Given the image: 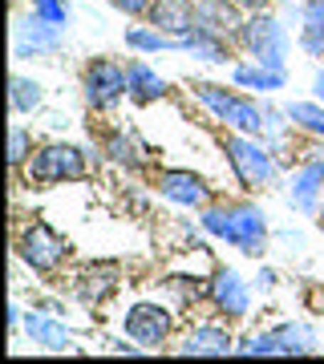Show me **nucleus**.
I'll list each match as a JSON object with an SVG mask.
<instances>
[{"instance_id":"30","label":"nucleus","mask_w":324,"mask_h":364,"mask_svg":"<svg viewBox=\"0 0 324 364\" xmlns=\"http://www.w3.org/2000/svg\"><path fill=\"white\" fill-rule=\"evenodd\" d=\"M105 4L117 9L122 16H130V21H138V16L146 21V13H150V4H155V0H105Z\"/></svg>"},{"instance_id":"7","label":"nucleus","mask_w":324,"mask_h":364,"mask_svg":"<svg viewBox=\"0 0 324 364\" xmlns=\"http://www.w3.org/2000/svg\"><path fill=\"white\" fill-rule=\"evenodd\" d=\"M235 45H239L251 61H259V65L288 69L284 65V57H288V33H284V25H280V16H272L268 9H263V13H247V21H244V28H239Z\"/></svg>"},{"instance_id":"31","label":"nucleus","mask_w":324,"mask_h":364,"mask_svg":"<svg viewBox=\"0 0 324 364\" xmlns=\"http://www.w3.org/2000/svg\"><path fill=\"white\" fill-rule=\"evenodd\" d=\"M256 287H259V291H272V287H276V272H268V267H263V272L256 275Z\"/></svg>"},{"instance_id":"6","label":"nucleus","mask_w":324,"mask_h":364,"mask_svg":"<svg viewBox=\"0 0 324 364\" xmlns=\"http://www.w3.org/2000/svg\"><path fill=\"white\" fill-rule=\"evenodd\" d=\"M81 97L90 105V114H114L130 97L126 65L114 57H90L81 69Z\"/></svg>"},{"instance_id":"15","label":"nucleus","mask_w":324,"mask_h":364,"mask_svg":"<svg viewBox=\"0 0 324 364\" xmlns=\"http://www.w3.org/2000/svg\"><path fill=\"white\" fill-rule=\"evenodd\" d=\"M235 344L239 340L231 336L227 324H199L179 340V352L182 356H227V352H235Z\"/></svg>"},{"instance_id":"16","label":"nucleus","mask_w":324,"mask_h":364,"mask_svg":"<svg viewBox=\"0 0 324 364\" xmlns=\"http://www.w3.org/2000/svg\"><path fill=\"white\" fill-rule=\"evenodd\" d=\"M244 21H247V13L235 0H199V25L194 28H207V33H219V37L235 41Z\"/></svg>"},{"instance_id":"3","label":"nucleus","mask_w":324,"mask_h":364,"mask_svg":"<svg viewBox=\"0 0 324 364\" xmlns=\"http://www.w3.org/2000/svg\"><path fill=\"white\" fill-rule=\"evenodd\" d=\"M223 154H227V166H231L235 182L244 186L247 195H256L263 186H272L276 174H280V162H276V150L263 138H251V134L227 130L223 134Z\"/></svg>"},{"instance_id":"12","label":"nucleus","mask_w":324,"mask_h":364,"mask_svg":"<svg viewBox=\"0 0 324 364\" xmlns=\"http://www.w3.org/2000/svg\"><path fill=\"white\" fill-rule=\"evenodd\" d=\"M122 287V267L114 259L102 263H85L73 279V296L85 304V308H102L105 299H114V291Z\"/></svg>"},{"instance_id":"32","label":"nucleus","mask_w":324,"mask_h":364,"mask_svg":"<svg viewBox=\"0 0 324 364\" xmlns=\"http://www.w3.org/2000/svg\"><path fill=\"white\" fill-rule=\"evenodd\" d=\"M235 4H239L244 13H263V9H268L272 0H235Z\"/></svg>"},{"instance_id":"5","label":"nucleus","mask_w":324,"mask_h":364,"mask_svg":"<svg viewBox=\"0 0 324 364\" xmlns=\"http://www.w3.org/2000/svg\"><path fill=\"white\" fill-rule=\"evenodd\" d=\"M69 255H73L69 239H65L57 227H49L45 219L25 223V227H21V235H16V259L25 263L28 272H37V275L61 272Z\"/></svg>"},{"instance_id":"35","label":"nucleus","mask_w":324,"mask_h":364,"mask_svg":"<svg viewBox=\"0 0 324 364\" xmlns=\"http://www.w3.org/2000/svg\"><path fill=\"white\" fill-rule=\"evenodd\" d=\"M316 227H320V235H324V203H320V210H316Z\"/></svg>"},{"instance_id":"25","label":"nucleus","mask_w":324,"mask_h":364,"mask_svg":"<svg viewBox=\"0 0 324 364\" xmlns=\"http://www.w3.org/2000/svg\"><path fill=\"white\" fill-rule=\"evenodd\" d=\"M288 122L308 138H324V102H288Z\"/></svg>"},{"instance_id":"2","label":"nucleus","mask_w":324,"mask_h":364,"mask_svg":"<svg viewBox=\"0 0 324 364\" xmlns=\"http://www.w3.org/2000/svg\"><path fill=\"white\" fill-rule=\"evenodd\" d=\"M16 174L37 191L65 186V182H85L90 178V154L73 142H45L28 154V162Z\"/></svg>"},{"instance_id":"29","label":"nucleus","mask_w":324,"mask_h":364,"mask_svg":"<svg viewBox=\"0 0 324 364\" xmlns=\"http://www.w3.org/2000/svg\"><path fill=\"white\" fill-rule=\"evenodd\" d=\"M199 284H203V279H187V275H170V279H167L162 287H167L170 296H179V299H187V304H191V299H203V296H207V287H199Z\"/></svg>"},{"instance_id":"17","label":"nucleus","mask_w":324,"mask_h":364,"mask_svg":"<svg viewBox=\"0 0 324 364\" xmlns=\"http://www.w3.org/2000/svg\"><path fill=\"white\" fill-rule=\"evenodd\" d=\"M126 81H130V102L134 105H155L170 93V81L162 77L158 69L146 65L142 57H134V61L126 65Z\"/></svg>"},{"instance_id":"34","label":"nucleus","mask_w":324,"mask_h":364,"mask_svg":"<svg viewBox=\"0 0 324 364\" xmlns=\"http://www.w3.org/2000/svg\"><path fill=\"white\" fill-rule=\"evenodd\" d=\"M312 93H316V102H324V69L316 73V81H312Z\"/></svg>"},{"instance_id":"20","label":"nucleus","mask_w":324,"mask_h":364,"mask_svg":"<svg viewBox=\"0 0 324 364\" xmlns=\"http://www.w3.org/2000/svg\"><path fill=\"white\" fill-rule=\"evenodd\" d=\"M276 340V356H304V352L316 348V328L304 324V320H284V324L272 328Z\"/></svg>"},{"instance_id":"22","label":"nucleus","mask_w":324,"mask_h":364,"mask_svg":"<svg viewBox=\"0 0 324 364\" xmlns=\"http://www.w3.org/2000/svg\"><path fill=\"white\" fill-rule=\"evenodd\" d=\"M182 53H191L199 61H211V65H227L231 61V41L219 37V33H207V28H194L191 37H182Z\"/></svg>"},{"instance_id":"11","label":"nucleus","mask_w":324,"mask_h":364,"mask_svg":"<svg viewBox=\"0 0 324 364\" xmlns=\"http://www.w3.org/2000/svg\"><path fill=\"white\" fill-rule=\"evenodd\" d=\"M207 299L227 324H235V320H244L251 312V291H247L244 275L235 267H215V275L207 279Z\"/></svg>"},{"instance_id":"9","label":"nucleus","mask_w":324,"mask_h":364,"mask_svg":"<svg viewBox=\"0 0 324 364\" xmlns=\"http://www.w3.org/2000/svg\"><path fill=\"white\" fill-rule=\"evenodd\" d=\"M155 191L162 198H170V203H179V207H191V210H203L207 203H215V186L187 166L155 170Z\"/></svg>"},{"instance_id":"21","label":"nucleus","mask_w":324,"mask_h":364,"mask_svg":"<svg viewBox=\"0 0 324 364\" xmlns=\"http://www.w3.org/2000/svg\"><path fill=\"white\" fill-rule=\"evenodd\" d=\"M231 81L239 85V90L272 93V90H284L288 85V69H268V65H259V61H247V65L231 69Z\"/></svg>"},{"instance_id":"8","label":"nucleus","mask_w":324,"mask_h":364,"mask_svg":"<svg viewBox=\"0 0 324 364\" xmlns=\"http://www.w3.org/2000/svg\"><path fill=\"white\" fill-rule=\"evenodd\" d=\"M122 332H126V340L142 344V348H162L174 332V312L167 304H150V299L130 304L126 316H122Z\"/></svg>"},{"instance_id":"27","label":"nucleus","mask_w":324,"mask_h":364,"mask_svg":"<svg viewBox=\"0 0 324 364\" xmlns=\"http://www.w3.org/2000/svg\"><path fill=\"white\" fill-rule=\"evenodd\" d=\"M33 150H37V146H33V134H28L25 126H13V130H9V166L21 170Z\"/></svg>"},{"instance_id":"10","label":"nucleus","mask_w":324,"mask_h":364,"mask_svg":"<svg viewBox=\"0 0 324 364\" xmlns=\"http://www.w3.org/2000/svg\"><path fill=\"white\" fill-rule=\"evenodd\" d=\"M102 154L110 158L114 166L130 170V174L155 166V146L146 142L134 126H114V130H105L102 134Z\"/></svg>"},{"instance_id":"23","label":"nucleus","mask_w":324,"mask_h":364,"mask_svg":"<svg viewBox=\"0 0 324 364\" xmlns=\"http://www.w3.org/2000/svg\"><path fill=\"white\" fill-rule=\"evenodd\" d=\"M300 49L308 57H324V0L300 4Z\"/></svg>"},{"instance_id":"18","label":"nucleus","mask_w":324,"mask_h":364,"mask_svg":"<svg viewBox=\"0 0 324 364\" xmlns=\"http://www.w3.org/2000/svg\"><path fill=\"white\" fill-rule=\"evenodd\" d=\"M324 198V166L304 158V166L292 174V207L304 210V215H316Z\"/></svg>"},{"instance_id":"4","label":"nucleus","mask_w":324,"mask_h":364,"mask_svg":"<svg viewBox=\"0 0 324 364\" xmlns=\"http://www.w3.org/2000/svg\"><path fill=\"white\" fill-rule=\"evenodd\" d=\"M191 93L219 117L227 130L251 134V138H263V134H268V109H263V102H256V97L235 93V90H227V85H215V81H194Z\"/></svg>"},{"instance_id":"26","label":"nucleus","mask_w":324,"mask_h":364,"mask_svg":"<svg viewBox=\"0 0 324 364\" xmlns=\"http://www.w3.org/2000/svg\"><path fill=\"white\" fill-rule=\"evenodd\" d=\"M13 114H37L45 105V85L37 77H25V73H13Z\"/></svg>"},{"instance_id":"33","label":"nucleus","mask_w":324,"mask_h":364,"mask_svg":"<svg viewBox=\"0 0 324 364\" xmlns=\"http://www.w3.org/2000/svg\"><path fill=\"white\" fill-rule=\"evenodd\" d=\"M304 158H312V162H320V166H324V138H316V146H312Z\"/></svg>"},{"instance_id":"14","label":"nucleus","mask_w":324,"mask_h":364,"mask_svg":"<svg viewBox=\"0 0 324 364\" xmlns=\"http://www.w3.org/2000/svg\"><path fill=\"white\" fill-rule=\"evenodd\" d=\"M146 25L162 28L167 37H191L194 25H199V0H155L150 13H146Z\"/></svg>"},{"instance_id":"1","label":"nucleus","mask_w":324,"mask_h":364,"mask_svg":"<svg viewBox=\"0 0 324 364\" xmlns=\"http://www.w3.org/2000/svg\"><path fill=\"white\" fill-rule=\"evenodd\" d=\"M199 223H203V231L211 239L231 243L235 251H244L251 259L268 255V239H272L268 215L251 198H215V203H207V207L199 210Z\"/></svg>"},{"instance_id":"24","label":"nucleus","mask_w":324,"mask_h":364,"mask_svg":"<svg viewBox=\"0 0 324 364\" xmlns=\"http://www.w3.org/2000/svg\"><path fill=\"white\" fill-rule=\"evenodd\" d=\"M126 45L134 53H182V41L179 37H167L162 28H155V25H130L126 28Z\"/></svg>"},{"instance_id":"19","label":"nucleus","mask_w":324,"mask_h":364,"mask_svg":"<svg viewBox=\"0 0 324 364\" xmlns=\"http://www.w3.org/2000/svg\"><path fill=\"white\" fill-rule=\"evenodd\" d=\"M25 332L28 340L37 344V348H49V352H65V348H73V332L61 324V320H53V316H45L41 308H33L25 320Z\"/></svg>"},{"instance_id":"13","label":"nucleus","mask_w":324,"mask_h":364,"mask_svg":"<svg viewBox=\"0 0 324 364\" xmlns=\"http://www.w3.org/2000/svg\"><path fill=\"white\" fill-rule=\"evenodd\" d=\"M61 49V28L41 21V16L28 13L21 25H16V37H13V57L25 61V57H53Z\"/></svg>"},{"instance_id":"28","label":"nucleus","mask_w":324,"mask_h":364,"mask_svg":"<svg viewBox=\"0 0 324 364\" xmlns=\"http://www.w3.org/2000/svg\"><path fill=\"white\" fill-rule=\"evenodd\" d=\"M28 13L41 16V21H49V25H57V28L69 25V4L65 0H28Z\"/></svg>"}]
</instances>
